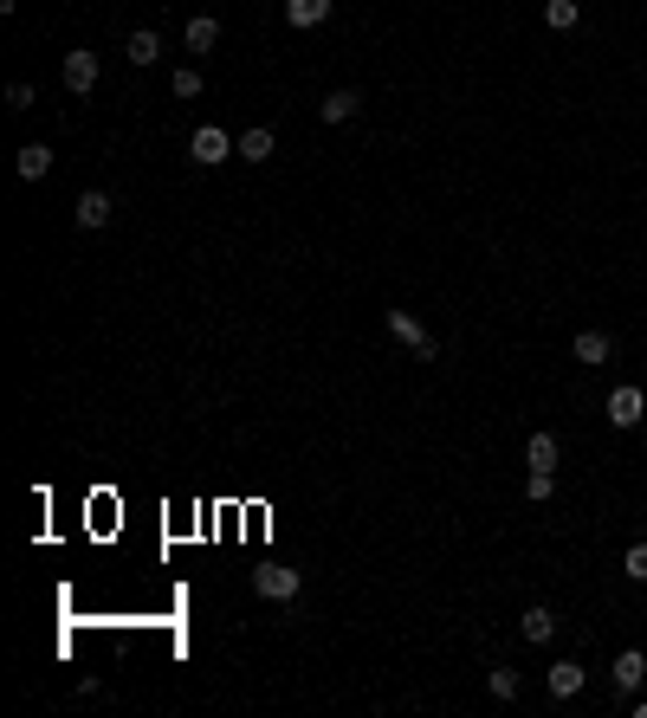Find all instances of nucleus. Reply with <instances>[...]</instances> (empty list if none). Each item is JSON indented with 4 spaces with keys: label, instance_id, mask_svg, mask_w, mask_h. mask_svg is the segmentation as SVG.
I'll return each mask as SVG.
<instances>
[{
    "label": "nucleus",
    "instance_id": "obj_11",
    "mask_svg": "<svg viewBox=\"0 0 647 718\" xmlns=\"http://www.w3.org/2000/svg\"><path fill=\"white\" fill-rule=\"evenodd\" d=\"M518 628H525V641H550V634H557V609H544V602H531L525 615H518Z\"/></svg>",
    "mask_w": 647,
    "mask_h": 718
},
{
    "label": "nucleus",
    "instance_id": "obj_7",
    "mask_svg": "<svg viewBox=\"0 0 647 718\" xmlns=\"http://www.w3.org/2000/svg\"><path fill=\"white\" fill-rule=\"evenodd\" d=\"M544 686H550V699H576V693L589 686V673L576 667V660H557V667L544 673Z\"/></svg>",
    "mask_w": 647,
    "mask_h": 718
},
{
    "label": "nucleus",
    "instance_id": "obj_3",
    "mask_svg": "<svg viewBox=\"0 0 647 718\" xmlns=\"http://www.w3.org/2000/svg\"><path fill=\"white\" fill-rule=\"evenodd\" d=\"M253 589L266 602H298V589H305V576L285 570V563H266V570H253Z\"/></svg>",
    "mask_w": 647,
    "mask_h": 718
},
{
    "label": "nucleus",
    "instance_id": "obj_2",
    "mask_svg": "<svg viewBox=\"0 0 647 718\" xmlns=\"http://www.w3.org/2000/svg\"><path fill=\"white\" fill-rule=\"evenodd\" d=\"M382 324H389V337H395V343H408V350H415V356H428V363L440 356V343L428 337V324H421L415 311H389V317H382Z\"/></svg>",
    "mask_w": 647,
    "mask_h": 718
},
{
    "label": "nucleus",
    "instance_id": "obj_6",
    "mask_svg": "<svg viewBox=\"0 0 647 718\" xmlns=\"http://www.w3.org/2000/svg\"><path fill=\"white\" fill-rule=\"evenodd\" d=\"M641 414H647V395L635 389V382H622V389L609 395V421H615V427H635Z\"/></svg>",
    "mask_w": 647,
    "mask_h": 718
},
{
    "label": "nucleus",
    "instance_id": "obj_22",
    "mask_svg": "<svg viewBox=\"0 0 647 718\" xmlns=\"http://www.w3.org/2000/svg\"><path fill=\"white\" fill-rule=\"evenodd\" d=\"M550 492H557V473H531V479H525V499H538V505H544Z\"/></svg>",
    "mask_w": 647,
    "mask_h": 718
},
{
    "label": "nucleus",
    "instance_id": "obj_4",
    "mask_svg": "<svg viewBox=\"0 0 647 718\" xmlns=\"http://www.w3.org/2000/svg\"><path fill=\"white\" fill-rule=\"evenodd\" d=\"M98 72H104V65H98V52H91V46L65 52V65H59V78H65V91H72V98H85V91L98 85Z\"/></svg>",
    "mask_w": 647,
    "mask_h": 718
},
{
    "label": "nucleus",
    "instance_id": "obj_10",
    "mask_svg": "<svg viewBox=\"0 0 647 718\" xmlns=\"http://www.w3.org/2000/svg\"><path fill=\"white\" fill-rule=\"evenodd\" d=\"M214 46H220V20L214 13H188V52L201 59V52H214Z\"/></svg>",
    "mask_w": 647,
    "mask_h": 718
},
{
    "label": "nucleus",
    "instance_id": "obj_21",
    "mask_svg": "<svg viewBox=\"0 0 647 718\" xmlns=\"http://www.w3.org/2000/svg\"><path fill=\"white\" fill-rule=\"evenodd\" d=\"M622 576H628V583H647V544H628V557H622Z\"/></svg>",
    "mask_w": 647,
    "mask_h": 718
},
{
    "label": "nucleus",
    "instance_id": "obj_15",
    "mask_svg": "<svg viewBox=\"0 0 647 718\" xmlns=\"http://www.w3.org/2000/svg\"><path fill=\"white\" fill-rule=\"evenodd\" d=\"M356 110H363V98H356V91H330V98L318 104V117H324V123H350Z\"/></svg>",
    "mask_w": 647,
    "mask_h": 718
},
{
    "label": "nucleus",
    "instance_id": "obj_16",
    "mask_svg": "<svg viewBox=\"0 0 647 718\" xmlns=\"http://www.w3.org/2000/svg\"><path fill=\"white\" fill-rule=\"evenodd\" d=\"M272 149H279V136H272V130H266V123H253V130H246V136H240V156H246V162H266V156H272Z\"/></svg>",
    "mask_w": 647,
    "mask_h": 718
},
{
    "label": "nucleus",
    "instance_id": "obj_17",
    "mask_svg": "<svg viewBox=\"0 0 647 718\" xmlns=\"http://www.w3.org/2000/svg\"><path fill=\"white\" fill-rule=\"evenodd\" d=\"M609 330H583V337H576V363H609Z\"/></svg>",
    "mask_w": 647,
    "mask_h": 718
},
{
    "label": "nucleus",
    "instance_id": "obj_19",
    "mask_svg": "<svg viewBox=\"0 0 647 718\" xmlns=\"http://www.w3.org/2000/svg\"><path fill=\"white\" fill-rule=\"evenodd\" d=\"M486 693H492V699H518V673H512V667H492V673H486Z\"/></svg>",
    "mask_w": 647,
    "mask_h": 718
},
{
    "label": "nucleus",
    "instance_id": "obj_8",
    "mask_svg": "<svg viewBox=\"0 0 647 718\" xmlns=\"http://www.w3.org/2000/svg\"><path fill=\"white\" fill-rule=\"evenodd\" d=\"M622 693H641V680H647V654L641 647H628V654H615V673H609Z\"/></svg>",
    "mask_w": 647,
    "mask_h": 718
},
{
    "label": "nucleus",
    "instance_id": "obj_18",
    "mask_svg": "<svg viewBox=\"0 0 647 718\" xmlns=\"http://www.w3.org/2000/svg\"><path fill=\"white\" fill-rule=\"evenodd\" d=\"M576 20H583V7H576V0H544V26H550V33H570Z\"/></svg>",
    "mask_w": 647,
    "mask_h": 718
},
{
    "label": "nucleus",
    "instance_id": "obj_14",
    "mask_svg": "<svg viewBox=\"0 0 647 718\" xmlns=\"http://www.w3.org/2000/svg\"><path fill=\"white\" fill-rule=\"evenodd\" d=\"M285 20L305 33V26H324L330 20V0H285Z\"/></svg>",
    "mask_w": 647,
    "mask_h": 718
},
{
    "label": "nucleus",
    "instance_id": "obj_13",
    "mask_svg": "<svg viewBox=\"0 0 647 718\" xmlns=\"http://www.w3.org/2000/svg\"><path fill=\"white\" fill-rule=\"evenodd\" d=\"M525 466L531 473H557V434H531L525 440Z\"/></svg>",
    "mask_w": 647,
    "mask_h": 718
},
{
    "label": "nucleus",
    "instance_id": "obj_1",
    "mask_svg": "<svg viewBox=\"0 0 647 718\" xmlns=\"http://www.w3.org/2000/svg\"><path fill=\"white\" fill-rule=\"evenodd\" d=\"M188 156H195L201 169H220L227 156H240V136H227L220 123H201V130H195V143H188Z\"/></svg>",
    "mask_w": 647,
    "mask_h": 718
},
{
    "label": "nucleus",
    "instance_id": "obj_23",
    "mask_svg": "<svg viewBox=\"0 0 647 718\" xmlns=\"http://www.w3.org/2000/svg\"><path fill=\"white\" fill-rule=\"evenodd\" d=\"M7 110H33V85H7Z\"/></svg>",
    "mask_w": 647,
    "mask_h": 718
},
{
    "label": "nucleus",
    "instance_id": "obj_12",
    "mask_svg": "<svg viewBox=\"0 0 647 718\" xmlns=\"http://www.w3.org/2000/svg\"><path fill=\"white\" fill-rule=\"evenodd\" d=\"M123 59H130L136 72H143V65H156V59H162V33H149V26H143V33H130V46H123Z\"/></svg>",
    "mask_w": 647,
    "mask_h": 718
},
{
    "label": "nucleus",
    "instance_id": "obj_5",
    "mask_svg": "<svg viewBox=\"0 0 647 718\" xmlns=\"http://www.w3.org/2000/svg\"><path fill=\"white\" fill-rule=\"evenodd\" d=\"M110 207H117V201H110L104 188H85V195L72 201V220H78V227H85V233H98L104 220H110Z\"/></svg>",
    "mask_w": 647,
    "mask_h": 718
},
{
    "label": "nucleus",
    "instance_id": "obj_24",
    "mask_svg": "<svg viewBox=\"0 0 647 718\" xmlns=\"http://www.w3.org/2000/svg\"><path fill=\"white\" fill-rule=\"evenodd\" d=\"M635 718H647V699H635Z\"/></svg>",
    "mask_w": 647,
    "mask_h": 718
},
{
    "label": "nucleus",
    "instance_id": "obj_9",
    "mask_svg": "<svg viewBox=\"0 0 647 718\" xmlns=\"http://www.w3.org/2000/svg\"><path fill=\"white\" fill-rule=\"evenodd\" d=\"M13 169H20V182H46V175H52V149L46 143H26L20 156H13Z\"/></svg>",
    "mask_w": 647,
    "mask_h": 718
},
{
    "label": "nucleus",
    "instance_id": "obj_20",
    "mask_svg": "<svg viewBox=\"0 0 647 718\" xmlns=\"http://www.w3.org/2000/svg\"><path fill=\"white\" fill-rule=\"evenodd\" d=\"M169 91L175 98H201V65H182V72L169 78Z\"/></svg>",
    "mask_w": 647,
    "mask_h": 718
}]
</instances>
